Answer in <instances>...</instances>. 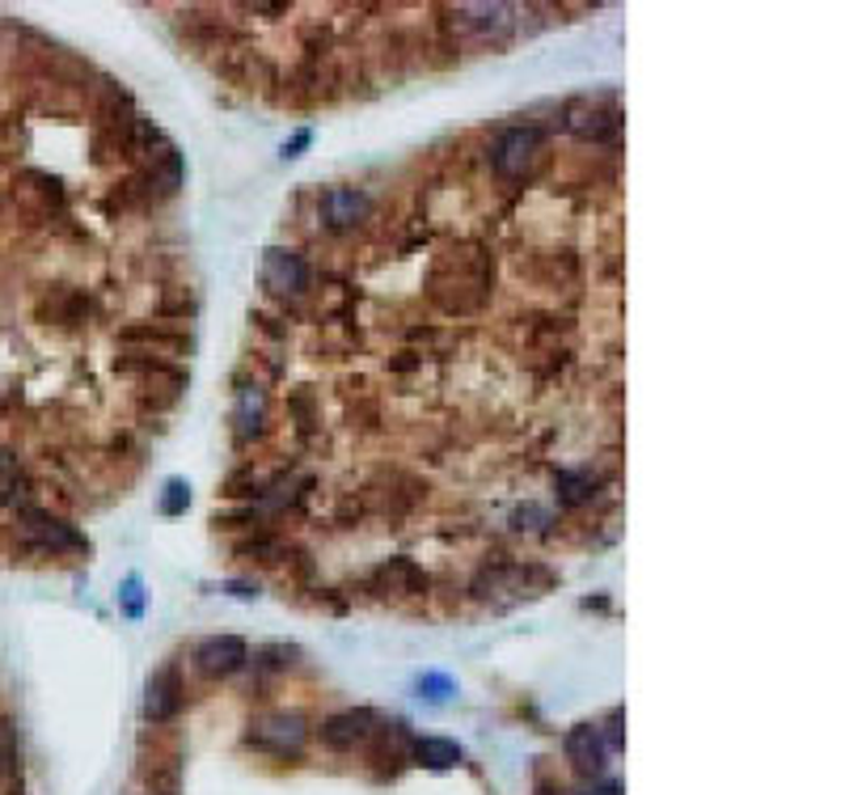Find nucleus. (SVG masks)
Returning a JSON list of instances; mask_svg holds the SVG:
<instances>
[{
    "mask_svg": "<svg viewBox=\"0 0 845 795\" xmlns=\"http://www.w3.org/2000/svg\"><path fill=\"white\" fill-rule=\"evenodd\" d=\"M246 741L271 758H300L309 744V719L300 711H267L249 724Z\"/></svg>",
    "mask_w": 845,
    "mask_h": 795,
    "instance_id": "f257e3e1",
    "label": "nucleus"
},
{
    "mask_svg": "<svg viewBox=\"0 0 845 795\" xmlns=\"http://www.w3.org/2000/svg\"><path fill=\"white\" fill-rule=\"evenodd\" d=\"M453 30L474 47H499L516 34V9L512 4H462V9H453Z\"/></svg>",
    "mask_w": 845,
    "mask_h": 795,
    "instance_id": "f03ea898",
    "label": "nucleus"
},
{
    "mask_svg": "<svg viewBox=\"0 0 845 795\" xmlns=\"http://www.w3.org/2000/svg\"><path fill=\"white\" fill-rule=\"evenodd\" d=\"M542 157H546V136L537 128H512V132L499 136L491 162L499 178L524 183V178H533V169H537Z\"/></svg>",
    "mask_w": 845,
    "mask_h": 795,
    "instance_id": "7ed1b4c3",
    "label": "nucleus"
},
{
    "mask_svg": "<svg viewBox=\"0 0 845 795\" xmlns=\"http://www.w3.org/2000/svg\"><path fill=\"white\" fill-rule=\"evenodd\" d=\"M18 533L26 538L30 546L38 550H81L85 538L73 529V525L55 521L47 512H38V508H22V517H18Z\"/></svg>",
    "mask_w": 845,
    "mask_h": 795,
    "instance_id": "20e7f679",
    "label": "nucleus"
},
{
    "mask_svg": "<svg viewBox=\"0 0 845 795\" xmlns=\"http://www.w3.org/2000/svg\"><path fill=\"white\" fill-rule=\"evenodd\" d=\"M263 284L279 297H297V292L309 288V267H304V258L297 250L271 246L263 254Z\"/></svg>",
    "mask_w": 845,
    "mask_h": 795,
    "instance_id": "39448f33",
    "label": "nucleus"
},
{
    "mask_svg": "<svg viewBox=\"0 0 845 795\" xmlns=\"http://www.w3.org/2000/svg\"><path fill=\"white\" fill-rule=\"evenodd\" d=\"M178 711H182V673L174 664H165L144 686V719L148 724H169Z\"/></svg>",
    "mask_w": 845,
    "mask_h": 795,
    "instance_id": "423d86ee",
    "label": "nucleus"
},
{
    "mask_svg": "<svg viewBox=\"0 0 845 795\" xmlns=\"http://www.w3.org/2000/svg\"><path fill=\"white\" fill-rule=\"evenodd\" d=\"M246 664V643L237 634H208L199 648H194V669L203 677H229Z\"/></svg>",
    "mask_w": 845,
    "mask_h": 795,
    "instance_id": "0eeeda50",
    "label": "nucleus"
},
{
    "mask_svg": "<svg viewBox=\"0 0 845 795\" xmlns=\"http://www.w3.org/2000/svg\"><path fill=\"white\" fill-rule=\"evenodd\" d=\"M377 737V715L368 707H355V711H338L322 724V744L326 749H355V744L373 741Z\"/></svg>",
    "mask_w": 845,
    "mask_h": 795,
    "instance_id": "6e6552de",
    "label": "nucleus"
},
{
    "mask_svg": "<svg viewBox=\"0 0 845 795\" xmlns=\"http://www.w3.org/2000/svg\"><path fill=\"white\" fill-rule=\"evenodd\" d=\"M563 753H567V762L579 774H600L609 744H604V732H600L597 724H575L571 732L563 737Z\"/></svg>",
    "mask_w": 845,
    "mask_h": 795,
    "instance_id": "1a4fd4ad",
    "label": "nucleus"
},
{
    "mask_svg": "<svg viewBox=\"0 0 845 795\" xmlns=\"http://www.w3.org/2000/svg\"><path fill=\"white\" fill-rule=\"evenodd\" d=\"M368 208H373V199L364 191H355V187H330L322 195V217H326L330 229H352V224L368 217Z\"/></svg>",
    "mask_w": 845,
    "mask_h": 795,
    "instance_id": "9d476101",
    "label": "nucleus"
},
{
    "mask_svg": "<svg viewBox=\"0 0 845 795\" xmlns=\"http://www.w3.org/2000/svg\"><path fill=\"white\" fill-rule=\"evenodd\" d=\"M563 123L579 140H609L618 132V114L609 107H597V102H571Z\"/></svg>",
    "mask_w": 845,
    "mask_h": 795,
    "instance_id": "9b49d317",
    "label": "nucleus"
},
{
    "mask_svg": "<svg viewBox=\"0 0 845 795\" xmlns=\"http://www.w3.org/2000/svg\"><path fill=\"white\" fill-rule=\"evenodd\" d=\"M410 758L427 770H453L462 762V744L448 741V737H419L410 744Z\"/></svg>",
    "mask_w": 845,
    "mask_h": 795,
    "instance_id": "f8f14e48",
    "label": "nucleus"
},
{
    "mask_svg": "<svg viewBox=\"0 0 845 795\" xmlns=\"http://www.w3.org/2000/svg\"><path fill=\"white\" fill-rule=\"evenodd\" d=\"M263 419H267V394H263V385H242V389H237V432L249 440L263 428Z\"/></svg>",
    "mask_w": 845,
    "mask_h": 795,
    "instance_id": "ddd939ff",
    "label": "nucleus"
},
{
    "mask_svg": "<svg viewBox=\"0 0 845 795\" xmlns=\"http://www.w3.org/2000/svg\"><path fill=\"white\" fill-rule=\"evenodd\" d=\"M377 579H385V584L398 588V593H423V588H427V576H423L414 563H407V559L385 563L381 572H377Z\"/></svg>",
    "mask_w": 845,
    "mask_h": 795,
    "instance_id": "4468645a",
    "label": "nucleus"
},
{
    "mask_svg": "<svg viewBox=\"0 0 845 795\" xmlns=\"http://www.w3.org/2000/svg\"><path fill=\"white\" fill-rule=\"evenodd\" d=\"M26 499V474L18 466V457L0 453V504H18Z\"/></svg>",
    "mask_w": 845,
    "mask_h": 795,
    "instance_id": "2eb2a0df",
    "label": "nucleus"
},
{
    "mask_svg": "<svg viewBox=\"0 0 845 795\" xmlns=\"http://www.w3.org/2000/svg\"><path fill=\"white\" fill-rule=\"evenodd\" d=\"M187 504H191V495H187V483H178V478H174V483L165 487L162 512H165V517H174V512H182Z\"/></svg>",
    "mask_w": 845,
    "mask_h": 795,
    "instance_id": "dca6fc26",
    "label": "nucleus"
},
{
    "mask_svg": "<svg viewBox=\"0 0 845 795\" xmlns=\"http://www.w3.org/2000/svg\"><path fill=\"white\" fill-rule=\"evenodd\" d=\"M622 719H626V711H622V707H618V711L609 715V741H604V744H613V749H622V744H626V732H622Z\"/></svg>",
    "mask_w": 845,
    "mask_h": 795,
    "instance_id": "f3484780",
    "label": "nucleus"
},
{
    "mask_svg": "<svg viewBox=\"0 0 845 795\" xmlns=\"http://www.w3.org/2000/svg\"><path fill=\"white\" fill-rule=\"evenodd\" d=\"M419 689H432L427 698H448V694H453V682H448V677H423Z\"/></svg>",
    "mask_w": 845,
    "mask_h": 795,
    "instance_id": "a211bd4d",
    "label": "nucleus"
},
{
    "mask_svg": "<svg viewBox=\"0 0 845 795\" xmlns=\"http://www.w3.org/2000/svg\"><path fill=\"white\" fill-rule=\"evenodd\" d=\"M575 795H622V783L618 779H600V783H592V787H583V792Z\"/></svg>",
    "mask_w": 845,
    "mask_h": 795,
    "instance_id": "6ab92c4d",
    "label": "nucleus"
},
{
    "mask_svg": "<svg viewBox=\"0 0 845 795\" xmlns=\"http://www.w3.org/2000/svg\"><path fill=\"white\" fill-rule=\"evenodd\" d=\"M123 601H127V614L140 618V584L136 579H127V588H123Z\"/></svg>",
    "mask_w": 845,
    "mask_h": 795,
    "instance_id": "aec40b11",
    "label": "nucleus"
},
{
    "mask_svg": "<svg viewBox=\"0 0 845 795\" xmlns=\"http://www.w3.org/2000/svg\"><path fill=\"white\" fill-rule=\"evenodd\" d=\"M304 144H309V132H300V136L292 140V144H283V157H297V153H300V148H304Z\"/></svg>",
    "mask_w": 845,
    "mask_h": 795,
    "instance_id": "412c9836",
    "label": "nucleus"
}]
</instances>
